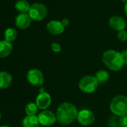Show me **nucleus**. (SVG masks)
Returning a JSON list of instances; mask_svg holds the SVG:
<instances>
[{"mask_svg":"<svg viewBox=\"0 0 127 127\" xmlns=\"http://www.w3.org/2000/svg\"><path fill=\"white\" fill-rule=\"evenodd\" d=\"M127 60V50L122 52L113 49H108L104 52L102 55V62L104 64L112 71L120 70L125 64Z\"/></svg>","mask_w":127,"mask_h":127,"instance_id":"1","label":"nucleus"},{"mask_svg":"<svg viewBox=\"0 0 127 127\" xmlns=\"http://www.w3.org/2000/svg\"><path fill=\"white\" fill-rule=\"evenodd\" d=\"M77 108L70 102H63L56 111V119L61 125H69L73 123L78 116Z\"/></svg>","mask_w":127,"mask_h":127,"instance_id":"2","label":"nucleus"},{"mask_svg":"<svg viewBox=\"0 0 127 127\" xmlns=\"http://www.w3.org/2000/svg\"><path fill=\"white\" fill-rule=\"evenodd\" d=\"M111 112L118 117L127 114V96L124 95H118L114 96L110 104Z\"/></svg>","mask_w":127,"mask_h":127,"instance_id":"3","label":"nucleus"},{"mask_svg":"<svg viewBox=\"0 0 127 127\" xmlns=\"http://www.w3.org/2000/svg\"><path fill=\"white\" fill-rule=\"evenodd\" d=\"M99 83L94 76H85L79 82V88L81 91L85 94L94 93L98 88Z\"/></svg>","mask_w":127,"mask_h":127,"instance_id":"4","label":"nucleus"},{"mask_svg":"<svg viewBox=\"0 0 127 127\" xmlns=\"http://www.w3.org/2000/svg\"><path fill=\"white\" fill-rule=\"evenodd\" d=\"M29 15L32 20L35 21H41L46 17L47 9L46 6L41 3H34L30 7Z\"/></svg>","mask_w":127,"mask_h":127,"instance_id":"5","label":"nucleus"},{"mask_svg":"<svg viewBox=\"0 0 127 127\" xmlns=\"http://www.w3.org/2000/svg\"><path fill=\"white\" fill-rule=\"evenodd\" d=\"M27 80L33 86L40 87L43 84V73L37 69H32L27 73Z\"/></svg>","mask_w":127,"mask_h":127,"instance_id":"6","label":"nucleus"},{"mask_svg":"<svg viewBox=\"0 0 127 127\" xmlns=\"http://www.w3.org/2000/svg\"><path fill=\"white\" fill-rule=\"evenodd\" d=\"M77 120L81 125L84 126H88L94 123V122L95 121V115L91 110L82 109L78 113Z\"/></svg>","mask_w":127,"mask_h":127,"instance_id":"7","label":"nucleus"},{"mask_svg":"<svg viewBox=\"0 0 127 127\" xmlns=\"http://www.w3.org/2000/svg\"><path fill=\"white\" fill-rule=\"evenodd\" d=\"M37 117L40 125L44 126H50L53 125L57 120L56 115L52 111L48 110H43L41 111L38 114Z\"/></svg>","mask_w":127,"mask_h":127,"instance_id":"8","label":"nucleus"},{"mask_svg":"<svg viewBox=\"0 0 127 127\" xmlns=\"http://www.w3.org/2000/svg\"><path fill=\"white\" fill-rule=\"evenodd\" d=\"M52 98L49 94L44 91L43 89H41L40 94L36 98V105L39 109L46 110L51 104Z\"/></svg>","mask_w":127,"mask_h":127,"instance_id":"9","label":"nucleus"},{"mask_svg":"<svg viewBox=\"0 0 127 127\" xmlns=\"http://www.w3.org/2000/svg\"><path fill=\"white\" fill-rule=\"evenodd\" d=\"M108 24L112 29H114L115 31H118V32L124 30L126 26L125 20L123 17H117V16L111 17L109 20Z\"/></svg>","mask_w":127,"mask_h":127,"instance_id":"10","label":"nucleus"},{"mask_svg":"<svg viewBox=\"0 0 127 127\" xmlns=\"http://www.w3.org/2000/svg\"><path fill=\"white\" fill-rule=\"evenodd\" d=\"M32 19L29 14H20L15 19L16 26L20 29H26L29 27Z\"/></svg>","mask_w":127,"mask_h":127,"instance_id":"11","label":"nucleus"},{"mask_svg":"<svg viewBox=\"0 0 127 127\" xmlns=\"http://www.w3.org/2000/svg\"><path fill=\"white\" fill-rule=\"evenodd\" d=\"M48 32L52 34H60L64 31V26L61 22L58 20H52L46 25Z\"/></svg>","mask_w":127,"mask_h":127,"instance_id":"12","label":"nucleus"},{"mask_svg":"<svg viewBox=\"0 0 127 127\" xmlns=\"http://www.w3.org/2000/svg\"><path fill=\"white\" fill-rule=\"evenodd\" d=\"M13 49V46L11 42L5 40L0 41V58H5L8 56Z\"/></svg>","mask_w":127,"mask_h":127,"instance_id":"13","label":"nucleus"},{"mask_svg":"<svg viewBox=\"0 0 127 127\" xmlns=\"http://www.w3.org/2000/svg\"><path fill=\"white\" fill-rule=\"evenodd\" d=\"M12 82V76L6 72H0V89H5L8 88Z\"/></svg>","mask_w":127,"mask_h":127,"instance_id":"14","label":"nucleus"},{"mask_svg":"<svg viewBox=\"0 0 127 127\" xmlns=\"http://www.w3.org/2000/svg\"><path fill=\"white\" fill-rule=\"evenodd\" d=\"M40 122L37 116H26L23 120V127H40Z\"/></svg>","mask_w":127,"mask_h":127,"instance_id":"15","label":"nucleus"},{"mask_svg":"<svg viewBox=\"0 0 127 127\" xmlns=\"http://www.w3.org/2000/svg\"><path fill=\"white\" fill-rule=\"evenodd\" d=\"M29 3L26 0H20L15 4V9L20 14H26L30 9Z\"/></svg>","mask_w":127,"mask_h":127,"instance_id":"16","label":"nucleus"},{"mask_svg":"<svg viewBox=\"0 0 127 127\" xmlns=\"http://www.w3.org/2000/svg\"><path fill=\"white\" fill-rule=\"evenodd\" d=\"M109 74L105 70H100L97 71L95 74V78L96 79L99 84H105L109 79Z\"/></svg>","mask_w":127,"mask_h":127,"instance_id":"17","label":"nucleus"},{"mask_svg":"<svg viewBox=\"0 0 127 127\" xmlns=\"http://www.w3.org/2000/svg\"><path fill=\"white\" fill-rule=\"evenodd\" d=\"M17 36V32L16 31V29H12V28H8L5 30V34H4V37L5 40L11 42L14 41V40H16Z\"/></svg>","mask_w":127,"mask_h":127,"instance_id":"18","label":"nucleus"},{"mask_svg":"<svg viewBox=\"0 0 127 127\" xmlns=\"http://www.w3.org/2000/svg\"><path fill=\"white\" fill-rule=\"evenodd\" d=\"M37 106L36 105V103L34 102H29L26 105V113L27 114V116H34L37 112Z\"/></svg>","mask_w":127,"mask_h":127,"instance_id":"19","label":"nucleus"},{"mask_svg":"<svg viewBox=\"0 0 127 127\" xmlns=\"http://www.w3.org/2000/svg\"><path fill=\"white\" fill-rule=\"evenodd\" d=\"M117 37H118V39H119L120 41H123H123H126V40H127V32H126L125 30L118 32Z\"/></svg>","mask_w":127,"mask_h":127,"instance_id":"20","label":"nucleus"},{"mask_svg":"<svg viewBox=\"0 0 127 127\" xmlns=\"http://www.w3.org/2000/svg\"><path fill=\"white\" fill-rule=\"evenodd\" d=\"M118 122H119V126L120 127H127V114L120 117Z\"/></svg>","mask_w":127,"mask_h":127,"instance_id":"21","label":"nucleus"},{"mask_svg":"<svg viewBox=\"0 0 127 127\" xmlns=\"http://www.w3.org/2000/svg\"><path fill=\"white\" fill-rule=\"evenodd\" d=\"M51 49L54 52H59L61 51V46L58 43H52L51 44Z\"/></svg>","mask_w":127,"mask_h":127,"instance_id":"22","label":"nucleus"},{"mask_svg":"<svg viewBox=\"0 0 127 127\" xmlns=\"http://www.w3.org/2000/svg\"><path fill=\"white\" fill-rule=\"evenodd\" d=\"M62 24L64 25V26H67L69 24H70V21H69V20L68 19H67V18H65V19H64L63 20H62Z\"/></svg>","mask_w":127,"mask_h":127,"instance_id":"23","label":"nucleus"},{"mask_svg":"<svg viewBox=\"0 0 127 127\" xmlns=\"http://www.w3.org/2000/svg\"><path fill=\"white\" fill-rule=\"evenodd\" d=\"M125 13H126V16H127V3H126V5H125Z\"/></svg>","mask_w":127,"mask_h":127,"instance_id":"24","label":"nucleus"},{"mask_svg":"<svg viewBox=\"0 0 127 127\" xmlns=\"http://www.w3.org/2000/svg\"><path fill=\"white\" fill-rule=\"evenodd\" d=\"M122 2H125V3H127V0H121Z\"/></svg>","mask_w":127,"mask_h":127,"instance_id":"25","label":"nucleus"},{"mask_svg":"<svg viewBox=\"0 0 127 127\" xmlns=\"http://www.w3.org/2000/svg\"><path fill=\"white\" fill-rule=\"evenodd\" d=\"M0 127H11L9 126H0Z\"/></svg>","mask_w":127,"mask_h":127,"instance_id":"26","label":"nucleus"},{"mask_svg":"<svg viewBox=\"0 0 127 127\" xmlns=\"http://www.w3.org/2000/svg\"><path fill=\"white\" fill-rule=\"evenodd\" d=\"M125 65L126 66V67H127V60L126 61V63H125Z\"/></svg>","mask_w":127,"mask_h":127,"instance_id":"27","label":"nucleus"},{"mask_svg":"<svg viewBox=\"0 0 127 127\" xmlns=\"http://www.w3.org/2000/svg\"><path fill=\"white\" fill-rule=\"evenodd\" d=\"M0 120H1V114H0Z\"/></svg>","mask_w":127,"mask_h":127,"instance_id":"28","label":"nucleus"}]
</instances>
